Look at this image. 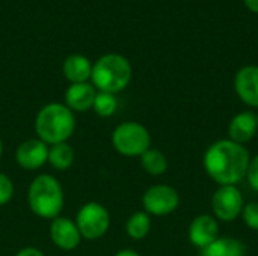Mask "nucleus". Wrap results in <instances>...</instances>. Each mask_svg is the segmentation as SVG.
Returning a JSON list of instances; mask_svg holds the SVG:
<instances>
[{
    "mask_svg": "<svg viewBox=\"0 0 258 256\" xmlns=\"http://www.w3.org/2000/svg\"><path fill=\"white\" fill-rule=\"evenodd\" d=\"M180 205L178 192L168 184H156L145 190L142 195L144 211L150 216H168L174 213Z\"/></svg>",
    "mask_w": 258,
    "mask_h": 256,
    "instance_id": "nucleus-7",
    "label": "nucleus"
},
{
    "mask_svg": "<svg viewBox=\"0 0 258 256\" xmlns=\"http://www.w3.org/2000/svg\"><path fill=\"white\" fill-rule=\"evenodd\" d=\"M132 75L133 69L130 62L118 53H109L92 63L91 83L98 92L116 95L130 84Z\"/></svg>",
    "mask_w": 258,
    "mask_h": 256,
    "instance_id": "nucleus-4",
    "label": "nucleus"
},
{
    "mask_svg": "<svg viewBox=\"0 0 258 256\" xmlns=\"http://www.w3.org/2000/svg\"><path fill=\"white\" fill-rule=\"evenodd\" d=\"M14 256H45L44 252L38 247H33V246H27V247H23L20 249Z\"/></svg>",
    "mask_w": 258,
    "mask_h": 256,
    "instance_id": "nucleus-24",
    "label": "nucleus"
},
{
    "mask_svg": "<svg viewBox=\"0 0 258 256\" xmlns=\"http://www.w3.org/2000/svg\"><path fill=\"white\" fill-rule=\"evenodd\" d=\"M118 109V100L116 95L109 94V92H98L92 106V110L100 116V118H110L115 115Z\"/></svg>",
    "mask_w": 258,
    "mask_h": 256,
    "instance_id": "nucleus-20",
    "label": "nucleus"
},
{
    "mask_svg": "<svg viewBox=\"0 0 258 256\" xmlns=\"http://www.w3.org/2000/svg\"><path fill=\"white\" fill-rule=\"evenodd\" d=\"M62 72L70 84L74 83H85L91 80L92 74V63L83 54H71L65 59L62 65Z\"/></svg>",
    "mask_w": 258,
    "mask_h": 256,
    "instance_id": "nucleus-15",
    "label": "nucleus"
},
{
    "mask_svg": "<svg viewBox=\"0 0 258 256\" xmlns=\"http://www.w3.org/2000/svg\"><path fill=\"white\" fill-rule=\"evenodd\" d=\"M48 235H50L51 243L57 249L65 250V252H71V250L77 249L83 240L76 222L62 214L59 217L50 220Z\"/></svg>",
    "mask_w": 258,
    "mask_h": 256,
    "instance_id": "nucleus-9",
    "label": "nucleus"
},
{
    "mask_svg": "<svg viewBox=\"0 0 258 256\" xmlns=\"http://www.w3.org/2000/svg\"><path fill=\"white\" fill-rule=\"evenodd\" d=\"M200 256H246V246L231 237H219L204 247Z\"/></svg>",
    "mask_w": 258,
    "mask_h": 256,
    "instance_id": "nucleus-16",
    "label": "nucleus"
},
{
    "mask_svg": "<svg viewBox=\"0 0 258 256\" xmlns=\"http://www.w3.org/2000/svg\"><path fill=\"white\" fill-rule=\"evenodd\" d=\"M15 193V186L14 181L9 178V175L0 172V207L8 205Z\"/></svg>",
    "mask_w": 258,
    "mask_h": 256,
    "instance_id": "nucleus-21",
    "label": "nucleus"
},
{
    "mask_svg": "<svg viewBox=\"0 0 258 256\" xmlns=\"http://www.w3.org/2000/svg\"><path fill=\"white\" fill-rule=\"evenodd\" d=\"M243 3L248 8V11L258 14V0H243Z\"/></svg>",
    "mask_w": 258,
    "mask_h": 256,
    "instance_id": "nucleus-25",
    "label": "nucleus"
},
{
    "mask_svg": "<svg viewBox=\"0 0 258 256\" xmlns=\"http://www.w3.org/2000/svg\"><path fill=\"white\" fill-rule=\"evenodd\" d=\"M2 157H3V142L0 139V160H2Z\"/></svg>",
    "mask_w": 258,
    "mask_h": 256,
    "instance_id": "nucleus-27",
    "label": "nucleus"
},
{
    "mask_svg": "<svg viewBox=\"0 0 258 256\" xmlns=\"http://www.w3.org/2000/svg\"><path fill=\"white\" fill-rule=\"evenodd\" d=\"M246 180L249 183V186L258 192V154L255 157L251 158L249 166H248V172H246Z\"/></svg>",
    "mask_w": 258,
    "mask_h": 256,
    "instance_id": "nucleus-23",
    "label": "nucleus"
},
{
    "mask_svg": "<svg viewBox=\"0 0 258 256\" xmlns=\"http://www.w3.org/2000/svg\"><path fill=\"white\" fill-rule=\"evenodd\" d=\"M74 222L83 240L95 241L107 234L112 220L109 210L103 204L91 201L79 208Z\"/></svg>",
    "mask_w": 258,
    "mask_h": 256,
    "instance_id": "nucleus-6",
    "label": "nucleus"
},
{
    "mask_svg": "<svg viewBox=\"0 0 258 256\" xmlns=\"http://www.w3.org/2000/svg\"><path fill=\"white\" fill-rule=\"evenodd\" d=\"M63 204V189L54 175L38 174L30 181L27 189V205L36 217L53 220L60 216Z\"/></svg>",
    "mask_w": 258,
    "mask_h": 256,
    "instance_id": "nucleus-3",
    "label": "nucleus"
},
{
    "mask_svg": "<svg viewBox=\"0 0 258 256\" xmlns=\"http://www.w3.org/2000/svg\"><path fill=\"white\" fill-rule=\"evenodd\" d=\"M257 131V115L254 112L245 110L233 116V119L230 121L228 139L236 143L245 145L254 139Z\"/></svg>",
    "mask_w": 258,
    "mask_h": 256,
    "instance_id": "nucleus-14",
    "label": "nucleus"
},
{
    "mask_svg": "<svg viewBox=\"0 0 258 256\" xmlns=\"http://www.w3.org/2000/svg\"><path fill=\"white\" fill-rule=\"evenodd\" d=\"M151 231V216L145 211L133 213L125 222V234L132 240H144Z\"/></svg>",
    "mask_w": 258,
    "mask_h": 256,
    "instance_id": "nucleus-18",
    "label": "nucleus"
},
{
    "mask_svg": "<svg viewBox=\"0 0 258 256\" xmlns=\"http://www.w3.org/2000/svg\"><path fill=\"white\" fill-rule=\"evenodd\" d=\"M35 134L48 146L68 142L76 131V115L63 103L42 106L33 121Z\"/></svg>",
    "mask_w": 258,
    "mask_h": 256,
    "instance_id": "nucleus-2",
    "label": "nucleus"
},
{
    "mask_svg": "<svg viewBox=\"0 0 258 256\" xmlns=\"http://www.w3.org/2000/svg\"><path fill=\"white\" fill-rule=\"evenodd\" d=\"M74 160H76V152L68 142L48 146L47 164H50L54 170L57 172L68 170L74 164Z\"/></svg>",
    "mask_w": 258,
    "mask_h": 256,
    "instance_id": "nucleus-17",
    "label": "nucleus"
},
{
    "mask_svg": "<svg viewBox=\"0 0 258 256\" xmlns=\"http://www.w3.org/2000/svg\"><path fill=\"white\" fill-rule=\"evenodd\" d=\"M242 220L243 223L254 229L258 231V202H249V204H245L243 210H242Z\"/></svg>",
    "mask_w": 258,
    "mask_h": 256,
    "instance_id": "nucleus-22",
    "label": "nucleus"
},
{
    "mask_svg": "<svg viewBox=\"0 0 258 256\" xmlns=\"http://www.w3.org/2000/svg\"><path fill=\"white\" fill-rule=\"evenodd\" d=\"M48 158V145L39 140L38 137L26 139L15 149L17 164L29 172L38 170L47 164Z\"/></svg>",
    "mask_w": 258,
    "mask_h": 256,
    "instance_id": "nucleus-10",
    "label": "nucleus"
},
{
    "mask_svg": "<svg viewBox=\"0 0 258 256\" xmlns=\"http://www.w3.org/2000/svg\"><path fill=\"white\" fill-rule=\"evenodd\" d=\"M245 207L243 195L237 186H219L212 196V211L216 220L224 223L234 222Z\"/></svg>",
    "mask_w": 258,
    "mask_h": 256,
    "instance_id": "nucleus-8",
    "label": "nucleus"
},
{
    "mask_svg": "<svg viewBox=\"0 0 258 256\" xmlns=\"http://www.w3.org/2000/svg\"><path fill=\"white\" fill-rule=\"evenodd\" d=\"M257 128H258V115H257Z\"/></svg>",
    "mask_w": 258,
    "mask_h": 256,
    "instance_id": "nucleus-28",
    "label": "nucleus"
},
{
    "mask_svg": "<svg viewBox=\"0 0 258 256\" xmlns=\"http://www.w3.org/2000/svg\"><path fill=\"white\" fill-rule=\"evenodd\" d=\"M112 146L124 157H141L151 148V134L145 125L136 121H125L112 131Z\"/></svg>",
    "mask_w": 258,
    "mask_h": 256,
    "instance_id": "nucleus-5",
    "label": "nucleus"
},
{
    "mask_svg": "<svg viewBox=\"0 0 258 256\" xmlns=\"http://www.w3.org/2000/svg\"><path fill=\"white\" fill-rule=\"evenodd\" d=\"M234 91L242 103L258 109V65H246L237 71Z\"/></svg>",
    "mask_w": 258,
    "mask_h": 256,
    "instance_id": "nucleus-12",
    "label": "nucleus"
},
{
    "mask_svg": "<svg viewBox=\"0 0 258 256\" xmlns=\"http://www.w3.org/2000/svg\"><path fill=\"white\" fill-rule=\"evenodd\" d=\"M141 166L142 169L148 174V175H153V177H159V175H163L166 170H168V158L166 155L159 151V149H154V148H150L148 151H145L141 157Z\"/></svg>",
    "mask_w": 258,
    "mask_h": 256,
    "instance_id": "nucleus-19",
    "label": "nucleus"
},
{
    "mask_svg": "<svg viewBox=\"0 0 258 256\" xmlns=\"http://www.w3.org/2000/svg\"><path fill=\"white\" fill-rule=\"evenodd\" d=\"M113 256H141V255H139V252H136V250H133V249H121V250H118V252H116Z\"/></svg>",
    "mask_w": 258,
    "mask_h": 256,
    "instance_id": "nucleus-26",
    "label": "nucleus"
},
{
    "mask_svg": "<svg viewBox=\"0 0 258 256\" xmlns=\"http://www.w3.org/2000/svg\"><path fill=\"white\" fill-rule=\"evenodd\" d=\"M251 161L245 145L230 139H221L212 143L204 154V169L218 186H237L246 178Z\"/></svg>",
    "mask_w": 258,
    "mask_h": 256,
    "instance_id": "nucleus-1",
    "label": "nucleus"
},
{
    "mask_svg": "<svg viewBox=\"0 0 258 256\" xmlns=\"http://www.w3.org/2000/svg\"><path fill=\"white\" fill-rule=\"evenodd\" d=\"M97 97V89L92 83H74L70 84L65 91V106L73 113H83L88 110H92L94 101Z\"/></svg>",
    "mask_w": 258,
    "mask_h": 256,
    "instance_id": "nucleus-13",
    "label": "nucleus"
},
{
    "mask_svg": "<svg viewBox=\"0 0 258 256\" xmlns=\"http://www.w3.org/2000/svg\"><path fill=\"white\" fill-rule=\"evenodd\" d=\"M187 234L192 246L203 250L219 238V223L212 214H200L190 222Z\"/></svg>",
    "mask_w": 258,
    "mask_h": 256,
    "instance_id": "nucleus-11",
    "label": "nucleus"
}]
</instances>
